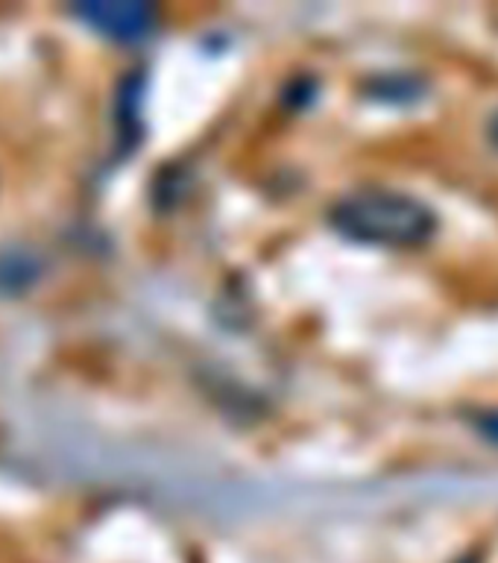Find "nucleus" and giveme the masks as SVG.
<instances>
[{
    "mask_svg": "<svg viewBox=\"0 0 498 563\" xmlns=\"http://www.w3.org/2000/svg\"><path fill=\"white\" fill-rule=\"evenodd\" d=\"M490 139H493V144L498 147V112L493 114V121H490Z\"/></svg>",
    "mask_w": 498,
    "mask_h": 563,
    "instance_id": "7ed1b4c3",
    "label": "nucleus"
},
{
    "mask_svg": "<svg viewBox=\"0 0 498 563\" xmlns=\"http://www.w3.org/2000/svg\"><path fill=\"white\" fill-rule=\"evenodd\" d=\"M329 223L337 235L350 241L394 250L425 244L438 229V218L425 202L390 188H361L346 194L332 206Z\"/></svg>",
    "mask_w": 498,
    "mask_h": 563,
    "instance_id": "f257e3e1",
    "label": "nucleus"
},
{
    "mask_svg": "<svg viewBox=\"0 0 498 563\" xmlns=\"http://www.w3.org/2000/svg\"><path fill=\"white\" fill-rule=\"evenodd\" d=\"M77 15L112 38H141L156 24V9L139 0H97L77 7Z\"/></svg>",
    "mask_w": 498,
    "mask_h": 563,
    "instance_id": "f03ea898",
    "label": "nucleus"
}]
</instances>
